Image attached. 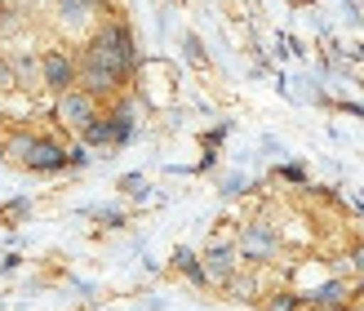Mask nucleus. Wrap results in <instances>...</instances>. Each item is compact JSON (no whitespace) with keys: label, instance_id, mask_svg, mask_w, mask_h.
Wrapping results in <instances>:
<instances>
[{"label":"nucleus","instance_id":"6","mask_svg":"<svg viewBox=\"0 0 364 311\" xmlns=\"http://www.w3.org/2000/svg\"><path fill=\"white\" fill-rule=\"evenodd\" d=\"M200 267H205L209 285H227L235 271H240V253H235V245H227V241H213L205 249V258H200Z\"/></svg>","mask_w":364,"mask_h":311},{"label":"nucleus","instance_id":"10","mask_svg":"<svg viewBox=\"0 0 364 311\" xmlns=\"http://www.w3.org/2000/svg\"><path fill=\"white\" fill-rule=\"evenodd\" d=\"M80 138H85V147H116L112 142V116H94L80 130Z\"/></svg>","mask_w":364,"mask_h":311},{"label":"nucleus","instance_id":"15","mask_svg":"<svg viewBox=\"0 0 364 311\" xmlns=\"http://www.w3.org/2000/svg\"><path fill=\"white\" fill-rule=\"evenodd\" d=\"M267 311H298V298H294V294H271Z\"/></svg>","mask_w":364,"mask_h":311},{"label":"nucleus","instance_id":"17","mask_svg":"<svg viewBox=\"0 0 364 311\" xmlns=\"http://www.w3.org/2000/svg\"><path fill=\"white\" fill-rule=\"evenodd\" d=\"M23 214H27V200H14V205L0 209V218H5V223H9V218H23Z\"/></svg>","mask_w":364,"mask_h":311},{"label":"nucleus","instance_id":"8","mask_svg":"<svg viewBox=\"0 0 364 311\" xmlns=\"http://www.w3.org/2000/svg\"><path fill=\"white\" fill-rule=\"evenodd\" d=\"M36 138H41V134H31V130H9L5 138H0V160H5V164H27Z\"/></svg>","mask_w":364,"mask_h":311},{"label":"nucleus","instance_id":"3","mask_svg":"<svg viewBox=\"0 0 364 311\" xmlns=\"http://www.w3.org/2000/svg\"><path fill=\"white\" fill-rule=\"evenodd\" d=\"M41 85L53 89V94L76 89V58H71L67 49H45L41 53Z\"/></svg>","mask_w":364,"mask_h":311},{"label":"nucleus","instance_id":"18","mask_svg":"<svg viewBox=\"0 0 364 311\" xmlns=\"http://www.w3.org/2000/svg\"><path fill=\"white\" fill-rule=\"evenodd\" d=\"M351 267H355V276L364 280V245H355V249H351Z\"/></svg>","mask_w":364,"mask_h":311},{"label":"nucleus","instance_id":"5","mask_svg":"<svg viewBox=\"0 0 364 311\" xmlns=\"http://www.w3.org/2000/svg\"><path fill=\"white\" fill-rule=\"evenodd\" d=\"M53 112H58V120L67 125V130H76V134H80L85 125L98 116V98H89L85 89H67V94H58Z\"/></svg>","mask_w":364,"mask_h":311},{"label":"nucleus","instance_id":"4","mask_svg":"<svg viewBox=\"0 0 364 311\" xmlns=\"http://www.w3.org/2000/svg\"><path fill=\"white\" fill-rule=\"evenodd\" d=\"M120 85H124L120 71H107L98 63L76 58V89H85L89 98H112V94H120Z\"/></svg>","mask_w":364,"mask_h":311},{"label":"nucleus","instance_id":"19","mask_svg":"<svg viewBox=\"0 0 364 311\" xmlns=\"http://www.w3.org/2000/svg\"><path fill=\"white\" fill-rule=\"evenodd\" d=\"M120 191H129V196H142V178H124V182H120Z\"/></svg>","mask_w":364,"mask_h":311},{"label":"nucleus","instance_id":"13","mask_svg":"<svg viewBox=\"0 0 364 311\" xmlns=\"http://www.w3.org/2000/svg\"><path fill=\"white\" fill-rule=\"evenodd\" d=\"M342 298H347V285H342V280H333V285H324L320 294H311L316 307H342Z\"/></svg>","mask_w":364,"mask_h":311},{"label":"nucleus","instance_id":"11","mask_svg":"<svg viewBox=\"0 0 364 311\" xmlns=\"http://www.w3.org/2000/svg\"><path fill=\"white\" fill-rule=\"evenodd\" d=\"M98 0H58V14H63V23L67 27H80L89 14H94Z\"/></svg>","mask_w":364,"mask_h":311},{"label":"nucleus","instance_id":"20","mask_svg":"<svg viewBox=\"0 0 364 311\" xmlns=\"http://www.w3.org/2000/svg\"><path fill=\"white\" fill-rule=\"evenodd\" d=\"M31 5H49V0H31Z\"/></svg>","mask_w":364,"mask_h":311},{"label":"nucleus","instance_id":"7","mask_svg":"<svg viewBox=\"0 0 364 311\" xmlns=\"http://www.w3.org/2000/svg\"><path fill=\"white\" fill-rule=\"evenodd\" d=\"M23 169H31V174H58V169H67V152L58 147V142H49V138H36V147H31Z\"/></svg>","mask_w":364,"mask_h":311},{"label":"nucleus","instance_id":"14","mask_svg":"<svg viewBox=\"0 0 364 311\" xmlns=\"http://www.w3.org/2000/svg\"><path fill=\"white\" fill-rule=\"evenodd\" d=\"M134 134V116L129 112H112V142H129Z\"/></svg>","mask_w":364,"mask_h":311},{"label":"nucleus","instance_id":"2","mask_svg":"<svg viewBox=\"0 0 364 311\" xmlns=\"http://www.w3.org/2000/svg\"><path fill=\"white\" fill-rule=\"evenodd\" d=\"M235 253H240L245 263H271L280 253V231L271 223H249L240 231V241H235Z\"/></svg>","mask_w":364,"mask_h":311},{"label":"nucleus","instance_id":"9","mask_svg":"<svg viewBox=\"0 0 364 311\" xmlns=\"http://www.w3.org/2000/svg\"><path fill=\"white\" fill-rule=\"evenodd\" d=\"M9 67L18 89H41V58L36 53H9Z\"/></svg>","mask_w":364,"mask_h":311},{"label":"nucleus","instance_id":"12","mask_svg":"<svg viewBox=\"0 0 364 311\" xmlns=\"http://www.w3.org/2000/svg\"><path fill=\"white\" fill-rule=\"evenodd\" d=\"M173 263H178V271H182L187 280H196V285H209V280H205V267H200V258H196L191 249H178V253H173Z\"/></svg>","mask_w":364,"mask_h":311},{"label":"nucleus","instance_id":"16","mask_svg":"<svg viewBox=\"0 0 364 311\" xmlns=\"http://www.w3.org/2000/svg\"><path fill=\"white\" fill-rule=\"evenodd\" d=\"M5 89H18V80H14V67H9V58H0V94Z\"/></svg>","mask_w":364,"mask_h":311},{"label":"nucleus","instance_id":"1","mask_svg":"<svg viewBox=\"0 0 364 311\" xmlns=\"http://www.w3.org/2000/svg\"><path fill=\"white\" fill-rule=\"evenodd\" d=\"M85 63H98L107 71H120V76H129V67L138 58V49H134V36L124 23H102L94 36H89V45L80 53Z\"/></svg>","mask_w":364,"mask_h":311}]
</instances>
